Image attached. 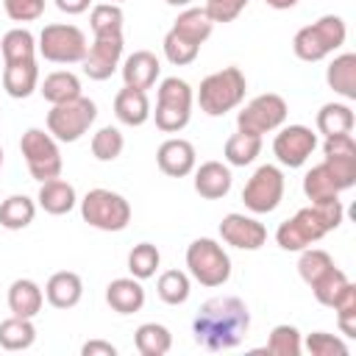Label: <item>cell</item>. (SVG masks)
Wrapping results in <instances>:
<instances>
[{"label": "cell", "mask_w": 356, "mask_h": 356, "mask_svg": "<svg viewBox=\"0 0 356 356\" xmlns=\"http://www.w3.org/2000/svg\"><path fill=\"white\" fill-rule=\"evenodd\" d=\"M248 331H250V312L245 300L234 295L209 298L192 320L195 342L206 350H231L248 337Z\"/></svg>", "instance_id": "6da1fadb"}, {"label": "cell", "mask_w": 356, "mask_h": 356, "mask_svg": "<svg viewBox=\"0 0 356 356\" xmlns=\"http://www.w3.org/2000/svg\"><path fill=\"white\" fill-rule=\"evenodd\" d=\"M342 220H345V206L339 197L320 200L306 209H298L295 217L284 220L275 231V242L281 250L300 253L303 248L320 242L328 231H337L342 225Z\"/></svg>", "instance_id": "7a4b0ae2"}, {"label": "cell", "mask_w": 356, "mask_h": 356, "mask_svg": "<svg viewBox=\"0 0 356 356\" xmlns=\"http://www.w3.org/2000/svg\"><path fill=\"white\" fill-rule=\"evenodd\" d=\"M245 92H248L245 72L239 67H222V70H217V72H211L200 81L195 100H197L203 114L222 117V114L242 106Z\"/></svg>", "instance_id": "3957f363"}, {"label": "cell", "mask_w": 356, "mask_h": 356, "mask_svg": "<svg viewBox=\"0 0 356 356\" xmlns=\"http://www.w3.org/2000/svg\"><path fill=\"white\" fill-rule=\"evenodd\" d=\"M356 184V156H325L303 175V195L312 203L339 197Z\"/></svg>", "instance_id": "277c9868"}, {"label": "cell", "mask_w": 356, "mask_h": 356, "mask_svg": "<svg viewBox=\"0 0 356 356\" xmlns=\"http://www.w3.org/2000/svg\"><path fill=\"white\" fill-rule=\"evenodd\" d=\"M348 39V25L342 17L337 14H325L320 19H314L312 25H303L295 39H292V50L300 61H323L325 56H331L334 50H339Z\"/></svg>", "instance_id": "5b68a950"}, {"label": "cell", "mask_w": 356, "mask_h": 356, "mask_svg": "<svg viewBox=\"0 0 356 356\" xmlns=\"http://www.w3.org/2000/svg\"><path fill=\"white\" fill-rule=\"evenodd\" d=\"M192 103H195V92L184 78L178 75L164 78L156 92V111H150L156 117V128L164 134L184 131L192 117Z\"/></svg>", "instance_id": "8992f818"}, {"label": "cell", "mask_w": 356, "mask_h": 356, "mask_svg": "<svg viewBox=\"0 0 356 356\" xmlns=\"http://www.w3.org/2000/svg\"><path fill=\"white\" fill-rule=\"evenodd\" d=\"M78 203H81L83 222H89L97 231L114 234V231H125L131 222V203L120 192L97 186V189H89Z\"/></svg>", "instance_id": "52a82bcc"}, {"label": "cell", "mask_w": 356, "mask_h": 356, "mask_svg": "<svg viewBox=\"0 0 356 356\" xmlns=\"http://www.w3.org/2000/svg\"><path fill=\"white\" fill-rule=\"evenodd\" d=\"M89 50L86 33L70 22H50L36 39V53L53 64H81Z\"/></svg>", "instance_id": "ba28073f"}, {"label": "cell", "mask_w": 356, "mask_h": 356, "mask_svg": "<svg viewBox=\"0 0 356 356\" xmlns=\"http://www.w3.org/2000/svg\"><path fill=\"white\" fill-rule=\"evenodd\" d=\"M186 270L200 286H222L231 278V256L217 239L200 236L186 248Z\"/></svg>", "instance_id": "9c48e42d"}, {"label": "cell", "mask_w": 356, "mask_h": 356, "mask_svg": "<svg viewBox=\"0 0 356 356\" xmlns=\"http://www.w3.org/2000/svg\"><path fill=\"white\" fill-rule=\"evenodd\" d=\"M19 153L28 164V172L33 181H50V178H58L61 175V150H58V142L53 139L50 131H42V128H28L19 139Z\"/></svg>", "instance_id": "30bf717a"}, {"label": "cell", "mask_w": 356, "mask_h": 356, "mask_svg": "<svg viewBox=\"0 0 356 356\" xmlns=\"http://www.w3.org/2000/svg\"><path fill=\"white\" fill-rule=\"evenodd\" d=\"M97 120V106L89 97H75L67 103H56L47 111V131L56 142H78Z\"/></svg>", "instance_id": "8fae6325"}, {"label": "cell", "mask_w": 356, "mask_h": 356, "mask_svg": "<svg viewBox=\"0 0 356 356\" xmlns=\"http://www.w3.org/2000/svg\"><path fill=\"white\" fill-rule=\"evenodd\" d=\"M286 114H289L286 100L281 95H275V92H264V95H256L250 103H245L239 108L236 131L264 136L270 131H278L286 122Z\"/></svg>", "instance_id": "7c38bea8"}, {"label": "cell", "mask_w": 356, "mask_h": 356, "mask_svg": "<svg viewBox=\"0 0 356 356\" xmlns=\"http://www.w3.org/2000/svg\"><path fill=\"white\" fill-rule=\"evenodd\" d=\"M284 172L275 164H261L245 184L242 189V203L245 209H250L253 214H270L278 209V203L284 200Z\"/></svg>", "instance_id": "4fadbf2b"}, {"label": "cell", "mask_w": 356, "mask_h": 356, "mask_svg": "<svg viewBox=\"0 0 356 356\" xmlns=\"http://www.w3.org/2000/svg\"><path fill=\"white\" fill-rule=\"evenodd\" d=\"M314 150H317V134L306 125H281L273 139V153H275L278 164H284L289 170L303 167Z\"/></svg>", "instance_id": "5bb4252c"}, {"label": "cell", "mask_w": 356, "mask_h": 356, "mask_svg": "<svg viewBox=\"0 0 356 356\" xmlns=\"http://www.w3.org/2000/svg\"><path fill=\"white\" fill-rule=\"evenodd\" d=\"M122 33L120 36H95L81 67H83V75L92 78V81H106L111 78L120 64H122Z\"/></svg>", "instance_id": "9a60e30c"}, {"label": "cell", "mask_w": 356, "mask_h": 356, "mask_svg": "<svg viewBox=\"0 0 356 356\" xmlns=\"http://www.w3.org/2000/svg\"><path fill=\"white\" fill-rule=\"evenodd\" d=\"M220 236L225 245H231L236 250H259L267 242V228L256 217L231 211L220 220Z\"/></svg>", "instance_id": "2e32d148"}, {"label": "cell", "mask_w": 356, "mask_h": 356, "mask_svg": "<svg viewBox=\"0 0 356 356\" xmlns=\"http://www.w3.org/2000/svg\"><path fill=\"white\" fill-rule=\"evenodd\" d=\"M156 164L164 175L170 178H184L189 175L195 167H197V153H195V145L189 139H181V136H170L159 145L156 150Z\"/></svg>", "instance_id": "e0dca14e"}, {"label": "cell", "mask_w": 356, "mask_h": 356, "mask_svg": "<svg viewBox=\"0 0 356 356\" xmlns=\"http://www.w3.org/2000/svg\"><path fill=\"white\" fill-rule=\"evenodd\" d=\"M195 172V192L203 197V200H220L231 192V184H234V175H231V167L222 164V161H203L200 167L192 170Z\"/></svg>", "instance_id": "ac0fdd59"}, {"label": "cell", "mask_w": 356, "mask_h": 356, "mask_svg": "<svg viewBox=\"0 0 356 356\" xmlns=\"http://www.w3.org/2000/svg\"><path fill=\"white\" fill-rule=\"evenodd\" d=\"M120 72H122L125 86L147 92V89L159 81V75H161V61H159L156 53H150V50H136V53H131V56L120 64Z\"/></svg>", "instance_id": "d6986e66"}, {"label": "cell", "mask_w": 356, "mask_h": 356, "mask_svg": "<svg viewBox=\"0 0 356 356\" xmlns=\"http://www.w3.org/2000/svg\"><path fill=\"white\" fill-rule=\"evenodd\" d=\"M44 298L53 309H72L83 298V281L72 270H58L44 284Z\"/></svg>", "instance_id": "ffe728a7"}, {"label": "cell", "mask_w": 356, "mask_h": 356, "mask_svg": "<svg viewBox=\"0 0 356 356\" xmlns=\"http://www.w3.org/2000/svg\"><path fill=\"white\" fill-rule=\"evenodd\" d=\"M3 89L14 100L31 97L39 89V67H36V58L3 64Z\"/></svg>", "instance_id": "44dd1931"}, {"label": "cell", "mask_w": 356, "mask_h": 356, "mask_svg": "<svg viewBox=\"0 0 356 356\" xmlns=\"http://www.w3.org/2000/svg\"><path fill=\"white\" fill-rule=\"evenodd\" d=\"M75 203H78V195H75V186L70 181H64L61 175L50 178V181H42L39 195H36L39 209H44L53 217H61V214H70L75 209Z\"/></svg>", "instance_id": "7402d4cb"}, {"label": "cell", "mask_w": 356, "mask_h": 356, "mask_svg": "<svg viewBox=\"0 0 356 356\" xmlns=\"http://www.w3.org/2000/svg\"><path fill=\"white\" fill-rule=\"evenodd\" d=\"M106 303L117 314H136L145 306V286H142V281L134 278V275L114 278L106 286Z\"/></svg>", "instance_id": "603a6c76"}, {"label": "cell", "mask_w": 356, "mask_h": 356, "mask_svg": "<svg viewBox=\"0 0 356 356\" xmlns=\"http://www.w3.org/2000/svg\"><path fill=\"white\" fill-rule=\"evenodd\" d=\"M114 117H117L122 125H131V128L145 125V122L150 120V100H147V92L122 86V89L114 95Z\"/></svg>", "instance_id": "cb8c5ba5"}, {"label": "cell", "mask_w": 356, "mask_h": 356, "mask_svg": "<svg viewBox=\"0 0 356 356\" xmlns=\"http://www.w3.org/2000/svg\"><path fill=\"white\" fill-rule=\"evenodd\" d=\"M44 303V289L33 278H17L8 286V309L14 317H36Z\"/></svg>", "instance_id": "d4e9b609"}, {"label": "cell", "mask_w": 356, "mask_h": 356, "mask_svg": "<svg viewBox=\"0 0 356 356\" xmlns=\"http://www.w3.org/2000/svg\"><path fill=\"white\" fill-rule=\"evenodd\" d=\"M325 83L345 100H356V53H339L325 67Z\"/></svg>", "instance_id": "484cf974"}, {"label": "cell", "mask_w": 356, "mask_h": 356, "mask_svg": "<svg viewBox=\"0 0 356 356\" xmlns=\"http://www.w3.org/2000/svg\"><path fill=\"white\" fill-rule=\"evenodd\" d=\"M170 31H175L178 36H184V39H186V42H192V44H203V42L211 36L214 22H211V17L206 14V8L186 6V8L175 17V22H172V28H170Z\"/></svg>", "instance_id": "4316f807"}, {"label": "cell", "mask_w": 356, "mask_h": 356, "mask_svg": "<svg viewBox=\"0 0 356 356\" xmlns=\"http://www.w3.org/2000/svg\"><path fill=\"white\" fill-rule=\"evenodd\" d=\"M39 95L50 106L75 100V97H81V78L70 70H56V72L44 75V81H39Z\"/></svg>", "instance_id": "83f0119b"}, {"label": "cell", "mask_w": 356, "mask_h": 356, "mask_svg": "<svg viewBox=\"0 0 356 356\" xmlns=\"http://www.w3.org/2000/svg\"><path fill=\"white\" fill-rule=\"evenodd\" d=\"M36 217V200H31L28 195H8L6 200H0V225L8 231H22L33 222Z\"/></svg>", "instance_id": "f1b7e54d"}, {"label": "cell", "mask_w": 356, "mask_h": 356, "mask_svg": "<svg viewBox=\"0 0 356 356\" xmlns=\"http://www.w3.org/2000/svg\"><path fill=\"white\" fill-rule=\"evenodd\" d=\"M0 56H3V64L36 58V36L28 28H11V31H6L3 39H0Z\"/></svg>", "instance_id": "f546056e"}, {"label": "cell", "mask_w": 356, "mask_h": 356, "mask_svg": "<svg viewBox=\"0 0 356 356\" xmlns=\"http://www.w3.org/2000/svg\"><path fill=\"white\" fill-rule=\"evenodd\" d=\"M134 342L142 356H164L172 348V334L161 323H142L134 331Z\"/></svg>", "instance_id": "4dcf8cb0"}, {"label": "cell", "mask_w": 356, "mask_h": 356, "mask_svg": "<svg viewBox=\"0 0 356 356\" xmlns=\"http://www.w3.org/2000/svg\"><path fill=\"white\" fill-rule=\"evenodd\" d=\"M36 342V325L31 317H8L0 323V348L3 350H25Z\"/></svg>", "instance_id": "1f68e13d"}, {"label": "cell", "mask_w": 356, "mask_h": 356, "mask_svg": "<svg viewBox=\"0 0 356 356\" xmlns=\"http://www.w3.org/2000/svg\"><path fill=\"white\" fill-rule=\"evenodd\" d=\"M356 125L353 108L348 103H325L317 111V131L323 136H334V134H350Z\"/></svg>", "instance_id": "d6a6232c"}, {"label": "cell", "mask_w": 356, "mask_h": 356, "mask_svg": "<svg viewBox=\"0 0 356 356\" xmlns=\"http://www.w3.org/2000/svg\"><path fill=\"white\" fill-rule=\"evenodd\" d=\"M225 161L231 167H248L256 161V156L261 153V136L256 134H245V131H236L225 139Z\"/></svg>", "instance_id": "836d02e7"}, {"label": "cell", "mask_w": 356, "mask_h": 356, "mask_svg": "<svg viewBox=\"0 0 356 356\" xmlns=\"http://www.w3.org/2000/svg\"><path fill=\"white\" fill-rule=\"evenodd\" d=\"M156 292L167 306H181L189 300L192 292V281L184 270H164L156 281Z\"/></svg>", "instance_id": "e575fe53"}, {"label": "cell", "mask_w": 356, "mask_h": 356, "mask_svg": "<svg viewBox=\"0 0 356 356\" xmlns=\"http://www.w3.org/2000/svg\"><path fill=\"white\" fill-rule=\"evenodd\" d=\"M122 22H125V14H122L120 3H97V6H92L89 25H92L95 36H120L122 33Z\"/></svg>", "instance_id": "d590c367"}, {"label": "cell", "mask_w": 356, "mask_h": 356, "mask_svg": "<svg viewBox=\"0 0 356 356\" xmlns=\"http://www.w3.org/2000/svg\"><path fill=\"white\" fill-rule=\"evenodd\" d=\"M261 350H264V353H273V356H300V350H303V337H300V331H298L295 325L281 323V325H275V328L270 331L267 345H264Z\"/></svg>", "instance_id": "8d00e7d4"}, {"label": "cell", "mask_w": 356, "mask_h": 356, "mask_svg": "<svg viewBox=\"0 0 356 356\" xmlns=\"http://www.w3.org/2000/svg\"><path fill=\"white\" fill-rule=\"evenodd\" d=\"M159 264H161V253H159V248L153 242H139L128 253V273L134 278H139V281L153 278Z\"/></svg>", "instance_id": "74e56055"}, {"label": "cell", "mask_w": 356, "mask_h": 356, "mask_svg": "<svg viewBox=\"0 0 356 356\" xmlns=\"http://www.w3.org/2000/svg\"><path fill=\"white\" fill-rule=\"evenodd\" d=\"M331 267H337L334 264V259H331V253L328 250H323V248H303L300 250V259H298V273H300V278L312 286V284H317Z\"/></svg>", "instance_id": "f35d334b"}, {"label": "cell", "mask_w": 356, "mask_h": 356, "mask_svg": "<svg viewBox=\"0 0 356 356\" xmlns=\"http://www.w3.org/2000/svg\"><path fill=\"white\" fill-rule=\"evenodd\" d=\"M353 286V281L339 270V267H331L317 284H312V292H314V298H317V303H323V306H334L348 289Z\"/></svg>", "instance_id": "ab89813d"}, {"label": "cell", "mask_w": 356, "mask_h": 356, "mask_svg": "<svg viewBox=\"0 0 356 356\" xmlns=\"http://www.w3.org/2000/svg\"><path fill=\"white\" fill-rule=\"evenodd\" d=\"M122 147H125V136H122V131L114 128V125H103V128L92 136V156H95L97 161H114V159H120Z\"/></svg>", "instance_id": "60d3db41"}, {"label": "cell", "mask_w": 356, "mask_h": 356, "mask_svg": "<svg viewBox=\"0 0 356 356\" xmlns=\"http://www.w3.org/2000/svg\"><path fill=\"white\" fill-rule=\"evenodd\" d=\"M161 47H164L167 61H170V64H175V67H186V64H192V61L197 58V53H200V44L186 42V39H184V36H178L175 31H167V33H164Z\"/></svg>", "instance_id": "b9f144b4"}, {"label": "cell", "mask_w": 356, "mask_h": 356, "mask_svg": "<svg viewBox=\"0 0 356 356\" xmlns=\"http://www.w3.org/2000/svg\"><path fill=\"white\" fill-rule=\"evenodd\" d=\"M303 348L312 353V356H348V342L328 334V331H314L306 337Z\"/></svg>", "instance_id": "7bdbcfd3"}, {"label": "cell", "mask_w": 356, "mask_h": 356, "mask_svg": "<svg viewBox=\"0 0 356 356\" xmlns=\"http://www.w3.org/2000/svg\"><path fill=\"white\" fill-rule=\"evenodd\" d=\"M248 3L250 0H206V14L211 17V22L217 25V22H234L245 8H248Z\"/></svg>", "instance_id": "ee69618b"}, {"label": "cell", "mask_w": 356, "mask_h": 356, "mask_svg": "<svg viewBox=\"0 0 356 356\" xmlns=\"http://www.w3.org/2000/svg\"><path fill=\"white\" fill-rule=\"evenodd\" d=\"M3 8L14 22H33L44 14V0H3Z\"/></svg>", "instance_id": "f6af8a7d"}, {"label": "cell", "mask_w": 356, "mask_h": 356, "mask_svg": "<svg viewBox=\"0 0 356 356\" xmlns=\"http://www.w3.org/2000/svg\"><path fill=\"white\" fill-rule=\"evenodd\" d=\"M323 156H356V142L350 134H334L323 142Z\"/></svg>", "instance_id": "bcb514c9"}, {"label": "cell", "mask_w": 356, "mask_h": 356, "mask_svg": "<svg viewBox=\"0 0 356 356\" xmlns=\"http://www.w3.org/2000/svg\"><path fill=\"white\" fill-rule=\"evenodd\" d=\"M81 356H117V345L106 339H89L81 345Z\"/></svg>", "instance_id": "7dc6e473"}, {"label": "cell", "mask_w": 356, "mask_h": 356, "mask_svg": "<svg viewBox=\"0 0 356 356\" xmlns=\"http://www.w3.org/2000/svg\"><path fill=\"white\" fill-rule=\"evenodd\" d=\"M53 3H56V8H58L61 14H70V17L83 14V11H89V6H92V0H53Z\"/></svg>", "instance_id": "c3c4849f"}, {"label": "cell", "mask_w": 356, "mask_h": 356, "mask_svg": "<svg viewBox=\"0 0 356 356\" xmlns=\"http://www.w3.org/2000/svg\"><path fill=\"white\" fill-rule=\"evenodd\" d=\"M270 8H275V11H289V8H295L298 6V0H264Z\"/></svg>", "instance_id": "681fc988"}, {"label": "cell", "mask_w": 356, "mask_h": 356, "mask_svg": "<svg viewBox=\"0 0 356 356\" xmlns=\"http://www.w3.org/2000/svg\"><path fill=\"white\" fill-rule=\"evenodd\" d=\"M164 3H170V6H175V8H186V6H192V0H164Z\"/></svg>", "instance_id": "f907efd6"}, {"label": "cell", "mask_w": 356, "mask_h": 356, "mask_svg": "<svg viewBox=\"0 0 356 356\" xmlns=\"http://www.w3.org/2000/svg\"><path fill=\"white\" fill-rule=\"evenodd\" d=\"M0 167H3V147H0Z\"/></svg>", "instance_id": "816d5d0a"}, {"label": "cell", "mask_w": 356, "mask_h": 356, "mask_svg": "<svg viewBox=\"0 0 356 356\" xmlns=\"http://www.w3.org/2000/svg\"><path fill=\"white\" fill-rule=\"evenodd\" d=\"M106 3H122V0H106Z\"/></svg>", "instance_id": "f5cc1de1"}]
</instances>
